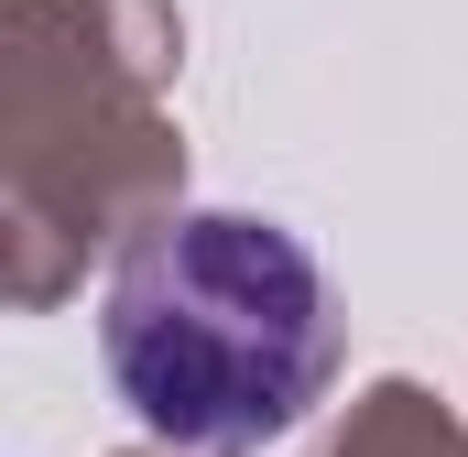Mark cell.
Segmentation results:
<instances>
[{
  "label": "cell",
  "instance_id": "obj_1",
  "mask_svg": "<svg viewBox=\"0 0 468 457\" xmlns=\"http://www.w3.org/2000/svg\"><path fill=\"white\" fill-rule=\"evenodd\" d=\"M99 359L142 436L197 457H239L338 370V294L327 261L283 218L250 207H175L120 250L99 294Z\"/></svg>",
  "mask_w": 468,
  "mask_h": 457
}]
</instances>
